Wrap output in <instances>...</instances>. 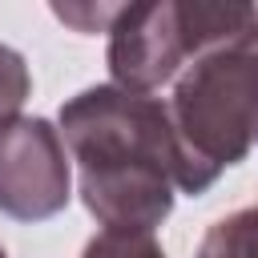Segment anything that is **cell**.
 I'll use <instances>...</instances> for the list:
<instances>
[{
  "label": "cell",
  "mask_w": 258,
  "mask_h": 258,
  "mask_svg": "<svg viewBox=\"0 0 258 258\" xmlns=\"http://www.w3.org/2000/svg\"><path fill=\"white\" fill-rule=\"evenodd\" d=\"M60 137L81 169V202L105 230L153 234L169 218L181 157L165 101L89 85L60 105Z\"/></svg>",
  "instance_id": "cell-1"
},
{
  "label": "cell",
  "mask_w": 258,
  "mask_h": 258,
  "mask_svg": "<svg viewBox=\"0 0 258 258\" xmlns=\"http://www.w3.org/2000/svg\"><path fill=\"white\" fill-rule=\"evenodd\" d=\"M81 258H165L161 242L153 234H129V230H101L85 242Z\"/></svg>",
  "instance_id": "cell-6"
},
{
  "label": "cell",
  "mask_w": 258,
  "mask_h": 258,
  "mask_svg": "<svg viewBox=\"0 0 258 258\" xmlns=\"http://www.w3.org/2000/svg\"><path fill=\"white\" fill-rule=\"evenodd\" d=\"M198 258H258V206H242L218 218L202 234Z\"/></svg>",
  "instance_id": "cell-5"
},
{
  "label": "cell",
  "mask_w": 258,
  "mask_h": 258,
  "mask_svg": "<svg viewBox=\"0 0 258 258\" xmlns=\"http://www.w3.org/2000/svg\"><path fill=\"white\" fill-rule=\"evenodd\" d=\"M69 153L60 129L44 117H12L0 125V214L44 222L69 206Z\"/></svg>",
  "instance_id": "cell-4"
},
{
  "label": "cell",
  "mask_w": 258,
  "mask_h": 258,
  "mask_svg": "<svg viewBox=\"0 0 258 258\" xmlns=\"http://www.w3.org/2000/svg\"><path fill=\"white\" fill-rule=\"evenodd\" d=\"M28 93H32V73L24 56L0 40V125L20 117V105L28 101Z\"/></svg>",
  "instance_id": "cell-7"
},
{
  "label": "cell",
  "mask_w": 258,
  "mask_h": 258,
  "mask_svg": "<svg viewBox=\"0 0 258 258\" xmlns=\"http://www.w3.org/2000/svg\"><path fill=\"white\" fill-rule=\"evenodd\" d=\"M117 8H121V4H52V12H56L64 24L81 28V32H97V28L109 32Z\"/></svg>",
  "instance_id": "cell-8"
},
{
  "label": "cell",
  "mask_w": 258,
  "mask_h": 258,
  "mask_svg": "<svg viewBox=\"0 0 258 258\" xmlns=\"http://www.w3.org/2000/svg\"><path fill=\"white\" fill-rule=\"evenodd\" d=\"M0 258H8V254H4V246H0Z\"/></svg>",
  "instance_id": "cell-9"
},
{
  "label": "cell",
  "mask_w": 258,
  "mask_h": 258,
  "mask_svg": "<svg viewBox=\"0 0 258 258\" xmlns=\"http://www.w3.org/2000/svg\"><path fill=\"white\" fill-rule=\"evenodd\" d=\"M165 109L181 157L177 189L198 198L258 141V12L181 69Z\"/></svg>",
  "instance_id": "cell-2"
},
{
  "label": "cell",
  "mask_w": 258,
  "mask_h": 258,
  "mask_svg": "<svg viewBox=\"0 0 258 258\" xmlns=\"http://www.w3.org/2000/svg\"><path fill=\"white\" fill-rule=\"evenodd\" d=\"M258 4L238 0H145L121 4L109 24L105 64L117 89L157 93L177 81L189 60L230 40L254 20Z\"/></svg>",
  "instance_id": "cell-3"
}]
</instances>
